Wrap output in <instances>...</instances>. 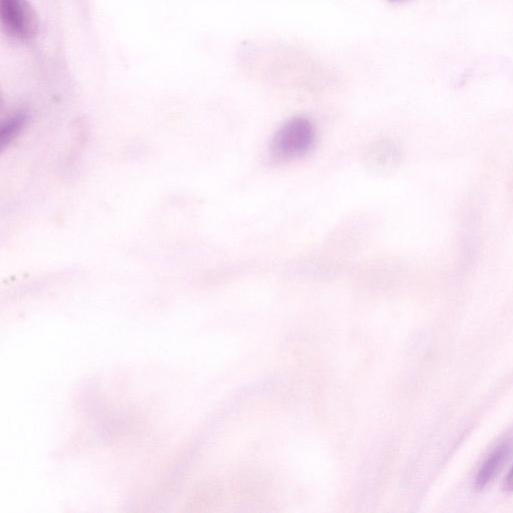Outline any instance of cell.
Returning a JSON list of instances; mask_svg holds the SVG:
<instances>
[{
    "instance_id": "cell-6",
    "label": "cell",
    "mask_w": 513,
    "mask_h": 513,
    "mask_svg": "<svg viewBox=\"0 0 513 513\" xmlns=\"http://www.w3.org/2000/svg\"><path fill=\"white\" fill-rule=\"evenodd\" d=\"M502 489L505 492H513V466L504 478Z\"/></svg>"
},
{
    "instance_id": "cell-3",
    "label": "cell",
    "mask_w": 513,
    "mask_h": 513,
    "mask_svg": "<svg viewBox=\"0 0 513 513\" xmlns=\"http://www.w3.org/2000/svg\"><path fill=\"white\" fill-rule=\"evenodd\" d=\"M398 157L397 148L393 143L379 141L367 150L365 162L373 172L385 173L396 165Z\"/></svg>"
},
{
    "instance_id": "cell-1",
    "label": "cell",
    "mask_w": 513,
    "mask_h": 513,
    "mask_svg": "<svg viewBox=\"0 0 513 513\" xmlns=\"http://www.w3.org/2000/svg\"><path fill=\"white\" fill-rule=\"evenodd\" d=\"M315 142V129L305 118H294L283 125L271 144L272 155L283 161L306 155Z\"/></svg>"
},
{
    "instance_id": "cell-5",
    "label": "cell",
    "mask_w": 513,
    "mask_h": 513,
    "mask_svg": "<svg viewBox=\"0 0 513 513\" xmlns=\"http://www.w3.org/2000/svg\"><path fill=\"white\" fill-rule=\"evenodd\" d=\"M27 122L25 114H17L12 117L5 125L2 131L3 144L10 143L21 132L23 126Z\"/></svg>"
},
{
    "instance_id": "cell-7",
    "label": "cell",
    "mask_w": 513,
    "mask_h": 513,
    "mask_svg": "<svg viewBox=\"0 0 513 513\" xmlns=\"http://www.w3.org/2000/svg\"><path fill=\"white\" fill-rule=\"evenodd\" d=\"M392 2H397V0H392Z\"/></svg>"
},
{
    "instance_id": "cell-2",
    "label": "cell",
    "mask_w": 513,
    "mask_h": 513,
    "mask_svg": "<svg viewBox=\"0 0 513 513\" xmlns=\"http://www.w3.org/2000/svg\"><path fill=\"white\" fill-rule=\"evenodd\" d=\"M0 18L3 28L12 38L30 42L40 32V21L28 0H0Z\"/></svg>"
},
{
    "instance_id": "cell-4",
    "label": "cell",
    "mask_w": 513,
    "mask_h": 513,
    "mask_svg": "<svg viewBox=\"0 0 513 513\" xmlns=\"http://www.w3.org/2000/svg\"><path fill=\"white\" fill-rule=\"evenodd\" d=\"M510 453V446L504 443L498 446L481 465L476 479L475 486L477 489H483L487 486L499 473L503 464L507 460Z\"/></svg>"
}]
</instances>
